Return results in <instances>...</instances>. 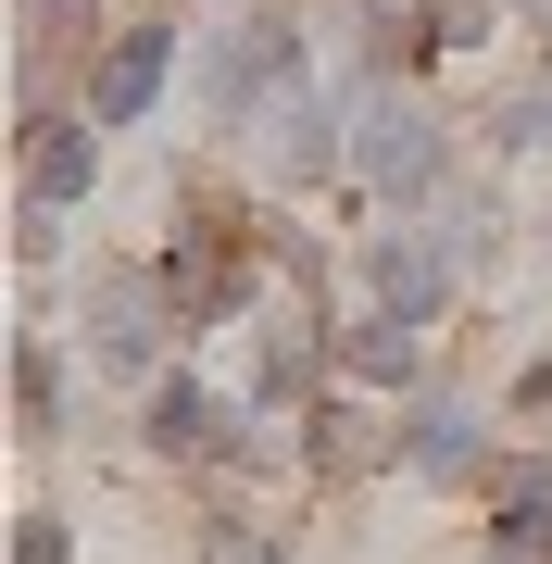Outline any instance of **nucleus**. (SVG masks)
I'll use <instances>...</instances> for the list:
<instances>
[{
	"label": "nucleus",
	"instance_id": "nucleus-2",
	"mask_svg": "<svg viewBox=\"0 0 552 564\" xmlns=\"http://www.w3.org/2000/svg\"><path fill=\"white\" fill-rule=\"evenodd\" d=\"M164 63H176L164 25H126L113 63H101V126H139V113H151V88H164Z\"/></svg>",
	"mask_w": 552,
	"mask_h": 564
},
{
	"label": "nucleus",
	"instance_id": "nucleus-4",
	"mask_svg": "<svg viewBox=\"0 0 552 564\" xmlns=\"http://www.w3.org/2000/svg\"><path fill=\"white\" fill-rule=\"evenodd\" d=\"M25 188H39V214H63L88 188V126H39V151H25Z\"/></svg>",
	"mask_w": 552,
	"mask_h": 564
},
{
	"label": "nucleus",
	"instance_id": "nucleus-6",
	"mask_svg": "<svg viewBox=\"0 0 552 564\" xmlns=\"http://www.w3.org/2000/svg\"><path fill=\"white\" fill-rule=\"evenodd\" d=\"M151 426H164V440H176V452H214V440H226V402H214V389H202V377H176V389H164V402H151Z\"/></svg>",
	"mask_w": 552,
	"mask_h": 564
},
{
	"label": "nucleus",
	"instance_id": "nucleus-7",
	"mask_svg": "<svg viewBox=\"0 0 552 564\" xmlns=\"http://www.w3.org/2000/svg\"><path fill=\"white\" fill-rule=\"evenodd\" d=\"M414 464H427V477H465V464H477V440H465V414H452V402L414 414Z\"/></svg>",
	"mask_w": 552,
	"mask_h": 564
},
{
	"label": "nucleus",
	"instance_id": "nucleus-1",
	"mask_svg": "<svg viewBox=\"0 0 552 564\" xmlns=\"http://www.w3.org/2000/svg\"><path fill=\"white\" fill-rule=\"evenodd\" d=\"M365 176L389 188V202H414V188L440 176V126L414 113V101H377V113H365Z\"/></svg>",
	"mask_w": 552,
	"mask_h": 564
},
{
	"label": "nucleus",
	"instance_id": "nucleus-9",
	"mask_svg": "<svg viewBox=\"0 0 552 564\" xmlns=\"http://www.w3.org/2000/svg\"><path fill=\"white\" fill-rule=\"evenodd\" d=\"M440 39H490V0H440Z\"/></svg>",
	"mask_w": 552,
	"mask_h": 564
},
{
	"label": "nucleus",
	"instance_id": "nucleus-8",
	"mask_svg": "<svg viewBox=\"0 0 552 564\" xmlns=\"http://www.w3.org/2000/svg\"><path fill=\"white\" fill-rule=\"evenodd\" d=\"M327 151H339V139H327V113H314V101L277 113V163H289V176H327Z\"/></svg>",
	"mask_w": 552,
	"mask_h": 564
},
{
	"label": "nucleus",
	"instance_id": "nucleus-5",
	"mask_svg": "<svg viewBox=\"0 0 552 564\" xmlns=\"http://www.w3.org/2000/svg\"><path fill=\"white\" fill-rule=\"evenodd\" d=\"M151 339H164V326H151V276H113V289H101V351L139 364Z\"/></svg>",
	"mask_w": 552,
	"mask_h": 564
},
{
	"label": "nucleus",
	"instance_id": "nucleus-10",
	"mask_svg": "<svg viewBox=\"0 0 552 564\" xmlns=\"http://www.w3.org/2000/svg\"><path fill=\"white\" fill-rule=\"evenodd\" d=\"M13 564H63V527H25V540H13Z\"/></svg>",
	"mask_w": 552,
	"mask_h": 564
},
{
	"label": "nucleus",
	"instance_id": "nucleus-3",
	"mask_svg": "<svg viewBox=\"0 0 552 564\" xmlns=\"http://www.w3.org/2000/svg\"><path fill=\"white\" fill-rule=\"evenodd\" d=\"M377 302H389V326H427L440 314V251L427 239H389L377 251Z\"/></svg>",
	"mask_w": 552,
	"mask_h": 564
}]
</instances>
